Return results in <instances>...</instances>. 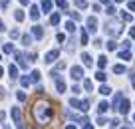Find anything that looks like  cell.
Segmentation results:
<instances>
[{"mask_svg":"<svg viewBox=\"0 0 135 129\" xmlns=\"http://www.w3.org/2000/svg\"><path fill=\"white\" fill-rule=\"evenodd\" d=\"M70 16H72V20H81V16H80V14H78V12H70Z\"/></svg>","mask_w":135,"mask_h":129,"instance_id":"39","label":"cell"},{"mask_svg":"<svg viewBox=\"0 0 135 129\" xmlns=\"http://www.w3.org/2000/svg\"><path fill=\"white\" fill-rule=\"evenodd\" d=\"M129 46H131V42L129 40H123V50H129Z\"/></svg>","mask_w":135,"mask_h":129,"instance_id":"43","label":"cell"},{"mask_svg":"<svg viewBox=\"0 0 135 129\" xmlns=\"http://www.w3.org/2000/svg\"><path fill=\"white\" fill-rule=\"evenodd\" d=\"M0 60H2V56H0Z\"/></svg>","mask_w":135,"mask_h":129,"instance_id":"56","label":"cell"},{"mask_svg":"<svg viewBox=\"0 0 135 129\" xmlns=\"http://www.w3.org/2000/svg\"><path fill=\"white\" fill-rule=\"evenodd\" d=\"M105 34L107 36H111V38H117L119 34H121V24H119L117 20H109V22H105Z\"/></svg>","mask_w":135,"mask_h":129,"instance_id":"2","label":"cell"},{"mask_svg":"<svg viewBox=\"0 0 135 129\" xmlns=\"http://www.w3.org/2000/svg\"><path fill=\"white\" fill-rule=\"evenodd\" d=\"M14 18H16L18 22H22L24 20V12H22V10H16V12H14Z\"/></svg>","mask_w":135,"mask_h":129,"instance_id":"33","label":"cell"},{"mask_svg":"<svg viewBox=\"0 0 135 129\" xmlns=\"http://www.w3.org/2000/svg\"><path fill=\"white\" fill-rule=\"evenodd\" d=\"M107 109H109V103H107V101H101V103L97 105V113H105Z\"/></svg>","mask_w":135,"mask_h":129,"instance_id":"14","label":"cell"},{"mask_svg":"<svg viewBox=\"0 0 135 129\" xmlns=\"http://www.w3.org/2000/svg\"><path fill=\"white\" fill-rule=\"evenodd\" d=\"M119 113H123V115H127L129 113V99H121V103H119Z\"/></svg>","mask_w":135,"mask_h":129,"instance_id":"9","label":"cell"},{"mask_svg":"<svg viewBox=\"0 0 135 129\" xmlns=\"http://www.w3.org/2000/svg\"><path fill=\"white\" fill-rule=\"evenodd\" d=\"M58 56H60V50H52V52H48V54H46L44 62H46V64H54L56 60H58Z\"/></svg>","mask_w":135,"mask_h":129,"instance_id":"6","label":"cell"},{"mask_svg":"<svg viewBox=\"0 0 135 129\" xmlns=\"http://www.w3.org/2000/svg\"><path fill=\"white\" fill-rule=\"evenodd\" d=\"M20 83H22V88H28L30 83H32V79H30L28 75H22V78H20Z\"/></svg>","mask_w":135,"mask_h":129,"instance_id":"19","label":"cell"},{"mask_svg":"<svg viewBox=\"0 0 135 129\" xmlns=\"http://www.w3.org/2000/svg\"><path fill=\"white\" fill-rule=\"evenodd\" d=\"M84 88H85V92H91V89H93L91 79H84Z\"/></svg>","mask_w":135,"mask_h":129,"instance_id":"28","label":"cell"},{"mask_svg":"<svg viewBox=\"0 0 135 129\" xmlns=\"http://www.w3.org/2000/svg\"><path fill=\"white\" fill-rule=\"evenodd\" d=\"M4 28H6V26H4V22L0 20V32H4Z\"/></svg>","mask_w":135,"mask_h":129,"instance_id":"50","label":"cell"},{"mask_svg":"<svg viewBox=\"0 0 135 129\" xmlns=\"http://www.w3.org/2000/svg\"><path fill=\"white\" fill-rule=\"evenodd\" d=\"M121 20L123 22H131V20H133V16H131L129 12H121Z\"/></svg>","mask_w":135,"mask_h":129,"instance_id":"29","label":"cell"},{"mask_svg":"<svg viewBox=\"0 0 135 129\" xmlns=\"http://www.w3.org/2000/svg\"><path fill=\"white\" fill-rule=\"evenodd\" d=\"M70 105H72V107H76V109H80V101H78L76 97H72V99H70Z\"/></svg>","mask_w":135,"mask_h":129,"instance_id":"36","label":"cell"},{"mask_svg":"<svg viewBox=\"0 0 135 129\" xmlns=\"http://www.w3.org/2000/svg\"><path fill=\"white\" fill-rule=\"evenodd\" d=\"M4 95H6V92H4V88H0V99H4Z\"/></svg>","mask_w":135,"mask_h":129,"instance_id":"47","label":"cell"},{"mask_svg":"<svg viewBox=\"0 0 135 129\" xmlns=\"http://www.w3.org/2000/svg\"><path fill=\"white\" fill-rule=\"evenodd\" d=\"M8 2L10 0H0V6H8Z\"/></svg>","mask_w":135,"mask_h":129,"instance_id":"48","label":"cell"},{"mask_svg":"<svg viewBox=\"0 0 135 129\" xmlns=\"http://www.w3.org/2000/svg\"><path fill=\"white\" fill-rule=\"evenodd\" d=\"M2 52H4V54H12L14 46H12V44H4V46H2Z\"/></svg>","mask_w":135,"mask_h":129,"instance_id":"25","label":"cell"},{"mask_svg":"<svg viewBox=\"0 0 135 129\" xmlns=\"http://www.w3.org/2000/svg\"><path fill=\"white\" fill-rule=\"evenodd\" d=\"M32 117L36 119V123H40V125L50 123L52 117H54V107H52V103L48 99H38L32 107Z\"/></svg>","mask_w":135,"mask_h":129,"instance_id":"1","label":"cell"},{"mask_svg":"<svg viewBox=\"0 0 135 129\" xmlns=\"http://www.w3.org/2000/svg\"><path fill=\"white\" fill-rule=\"evenodd\" d=\"M97 125H107V119L105 117H97Z\"/></svg>","mask_w":135,"mask_h":129,"instance_id":"40","label":"cell"},{"mask_svg":"<svg viewBox=\"0 0 135 129\" xmlns=\"http://www.w3.org/2000/svg\"><path fill=\"white\" fill-rule=\"evenodd\" d=\"M105 12L109 14V16H113V14H115V8H113V6H109V4H107V10H105Z\"/></svg>","mask_w":135,"mask_h":129,"instance_id":"41","label":"cell"},{"mask_svg":"<svg viewBox=\"0 0 135 129\" xmlns=\"http://www.w3.org/2000/svg\"><path fill=\"white\" fill-rule=\"evenodd\" d=\"M66 30H68L70 34H72V32H76V24H74V22H68V24H66Z\"/></svg>","mask_w":135,"mask_h":129,"instance_id":"34","label":"cell"},{"mask_svg":"<svg viewBox=\"0 0 135 129\" xmlns=\"http://www.w3.org/2000/svg\"><path fill=\"white\" fill-rule=\"evenodd\" d=\"M42 10L44 12H50L52 10V0H42Z\"/></svg>","mask_w":135,"mask_h":129,"instance_id":"18","label":"cell"},{"mask_svg":"<svg viewBox=\"0 0 135 129\" xmlns=\"http://www.w3.org/2000/svg\"><path fill=\"white\" fill-rule=\"evenodd\" d=\"M101 4H109V0H99Z\"/></svg>","mask_w":135,"mask_h":129,"instance_id":"53","label":"cell"},{"mask_svg":"<svg viewBox=\"0 0 135 129\" xmlns=\"http://www.w3.org/2000/svg\"><path fill=\"white\" fill-rule=\"evenodd\" d=\"M8 74H10V78H12V79H16L18 78V66H10L8 68Z\"/></svg>","mask_w":135,"mask_h":129,"instance_id":"16","label":"cell"},{"mask_svg":"<svg viewBox=\"0 0 135 129\" xmlns=\"http://www.w3.org/2000/svg\"><path fill=\"white\" fill-rule=\"evenodd\" d=\"M127 6H129V10H131V12H135V2H129Z\"/></svg>","mask_w":135,"mask_h":129,"instance_id":"46","label":"cell"},{"mask_svg":"<svg viewBox=\"0 0 135 129\" xmlns=\"http://www.w3.org/2000/svg\"><path fill=\"white\" fill-rule=\"evenodd\" d=\"M99 93H101V95H109V93H111V88H109V85H101V88H99Z\"/></svg>","mask_w":135,"mask_h":129,"instance_id":"24","label":"cell"},{"mask_svg":"<svg viewBox=\"0 0 135 129\" xmlns=\"http://www.w3.org/2000/svg\"><path fill=\"white\" fill-rule=\"evenodd\" d=\"M115 2H123V0H115Z\"/></svg>","mask_w":135,"mask_h":129,"instance_id":"55","label":"cell"},{"mask_svg":"<svg viewBox=\"0 0 135 129\" xmlns=\"http://www.w3.org/2000/svg\"><path fill=\"white\" fill-rule=\"evenodd\" d=\"M121 99H123V95H121V93H117V95L113 97V107H115V109L119 107V103H121Z\"/></svg>","mask_w":135,"mask_h":129,"instance_id":"26","label":"cell"},{"mask_svg":"<svg viewBox=\"0 0 135 129\" xmlns=\"http://www.w3.org/2000/svg\"><path fill=\"white\" fill-rule=\"evenodd\" d=\"M88 109H89V101L88 99H84V101H80V111H88Z\"/></svg>","mask_w":135,"mask_h":129,"instance_id":"22","label":"cell"},{"mask_svg":"<svg viewBox=\"0 0 135 129\" xmlns=\"http://www.w3.org/2000/svg\"><path fill=\"white\" fill-rule=\"evenodd\" d=\"M2 74H4V70H2V68H0V78H2Z\"/></svg>","mask_w":135,"mask_h":129,"instance_id":"54","label":"cell"},{"mask_svg":"<svg viewBox=\"0 0 135 129\" xmlns=\"http://www.w3.org/2000/svg\"><path fill=\"white\" fill-rule=\"evenodd\" d=\"M81 60H84V66L85 68H91L93 60H91V56H89V54H81Z\"/></svg>","mask_w":135,"mask_h":129,"instance_id":"12","label":"cell"},{"mask_svg":"<svg viewBox=\"0 0 135 129\" xmlns=\"http://www.w3.org/2000/svg\"><path fill=\"white\" fill-rule=\"evenodd\" d=\"M119 58H121V60H131V52L129 50H123L121 54H119Z\"/></svg>","mask_w":135,"mask_h":129,"instance_id":"30","label":"cell"},{"mask_svg":"<svg viewBox=\"0 0 135 129\" xmlns=\"http://www.w3.org/2000/svg\"><path fill=\"white\" fill-rule=\"evenodd\" d=\"M10 38H12V40L20 38V30H10Z\"/></svg>","mask_w":135,"mask_h":129,"instance_id":"35","label":"cell"},{"mask_svg":"<svg viewBox=\"0 0 135 129\" xmlns=\"http://www.w3.org/2000/svg\"><path fill=\"white\" fill-rule=\"evenodd\" d=\"M70 74H72V79L78 82V79L84 78V68H81V66H74L72 70H70Z\"/></svg>","mask_w":135,"mask_h":129,"instance_id":"3","label":"cell"},{"mask_svg":"<svg viewBox=\"0 0 135 129\" xmlns=\"http://www.w3.org/2000/svg\"><path fill=\"white\" fill-rule=\"evenodd\" d=\"M105 66H107V58H105V56H99V58H97V68L103 70Z\"/></svg>","mask_w":135,"mask_h":129,"instance_id":"13","label":"cell"},{"mask_svg":"<svg viewBox=\"0 0 135 129\" xmlns=\"http://www.w3.org/2000/svg\"><path fill=\"white\" fill-rule=\"evenodd\" d=\"M105 78H107V75L103 74V71H101V70H99V71H97V74H95V79H97V82H105Z\"/></svg>","mask_w":135,"mask_h":129,"instance_id":"31","label":"cell"},{"mask_svg":"<svg viewBox=\"0 0 135 129\" xmlns=\"http://www.w3.org/2000/svg\"><path fill=\"white\" fill-rule=\"evenodd\" d=\"M131 85L135 88V74H131Z\"/></svg>","mask_w":135,"mask_h":129,"instance_id":"49","label":"cell"},{"mask_svg":"<svg viewBox=\"0 0 135 129\" xmlns=\"http://www.w3.org/2000/svg\"><path fill=\"white\" fill-rule=\"evenodd\" d=\"M20 4H22V6H26V4H30V0H20Z\"/></svg>","mask_w":135,"mask_h":129,"instance_id":"52","label":"cell"},{"mask_svg":"<svg viewBox=\"0 0 135 129\" xmlns=\"http://www.w3.org/2000/svg\"><path fill=\"white\" fill-rule=\"evenodd\" d=\"M16 97H18V101H26V93H24V92H18Z\"/></svg>","mask_w":135,"mask_h":129,"instance_id":"38","label":"cell"},{"mask_svg":"<svg viewBox=\"0 0 135 129\" xmlns=\"http://www.w3.org/2000/svg\"><path fill=\"white\" fill-rule=\"evenodd\" d=\"M30 79H32L34 83H38V82H40V71H38V70H34L32 74H30Z\"/></svg>","mask_w":135,"mask_h":129,"instance_id":"20","label":"cell"},{"mask_svg":"<svg viewBox=\"0 0 135 129\" xmlns=\"http://www.w3.org/2000/svg\"><path fill=\"white\" fill-rule=\"evenodd\" d=\"M50 24H60V14L58 12H54V14H52V16H50Z\"/></svg>","mask_w":135,"mask_h":129,"instance_id":"21","label":"cell"},{"mask_svg":"<svg viewBox=\"0 0 135 129\" xmlns=\"http://www.w3.org/2000/svg\"><path fill=\"white\" fill-rule=\"evenodd\" d=\"M16 62H18V66H20L22 70H26V68H28V62H26L24 54H20V52H16Z\"/></svg>","mask_w":135,"mask_h":129,"instance_id":"8","label":"cell"},{"mask_svg":"<svg viewBox=\"0 0 135 129\" xmlns=\"http://www.w3.org/2000/svg\"><path fill=\"white\" fill-rule=\"evenodd\" d=\"M80 40H81V46H88V42H89V38H88V30H81Z\"/></svg>","mask_w":135,"mask_h":129,"instance_id":"17","label":"cell"},{"mask_svg":"<svg viewBox=\"0 0 135 129\" xmlns=\"http://www.w3.org/2000/svg\"><path fill=\"white\" fill-rule=\"evenodd\" d=\"M109 125H111V127H119V119H111Z\"/></svg>","mask_w":135,"mask_h":129,"instance_id":"42","label":"cell"},{"mask_svg":"<svg viewBox=\"0 0 135 129\" xmlns=\"http://www.w3.org/2000/svg\"><path fill=\"white\" fill-rule=\"evenodd\" d=\"M85 30H88L89 34H95L97 32V18L95 16H89L88 18V28H85Z\"/></svg>","mask_w":135,"mask_h":129,"instance_id":"4","label":"cell"},{"mask_svg":"<svg viewBox=\"0 0 135 129\" xmlns=\"http://www.w3.org/2000/svg\"><path fill=\"white\" fill-rule=\"evenodd\" d=\"M12 119H14V123H16L18 127H22V111H20V107H12Z\"/></svg>","mask_w":135,"mask_h":129,"instance_id":"5","label":"cell"},{"mask_svg":"<svg viewBox=\"0 0 135 129\" xmlns=\"http://www.w3.org/2000/svg\"><path fill=\"white\" fill-rule=\"evenodd\" d=\"M56 40H58V42H64V40H66V36H64V34H58V36H56Z\"/></svg>","mask_w":135,"mask_h":129,"instance_id":"44","label":"cell"},{"mask_svg":"<svg viewBox=\"0 0 135 129\" xmlns=\"http://www.w3.org/2000/svg\"><path fill=\"white\" fill-rule=\"evenodd\" d=\"M22 44H24V46H30V44H32V36L24 34V36H22Z\"/></svg>","mask_w":135,"mask_h":129,"instance_id":"27","label":"cell"},{"mask_svg":"<svg viewBox=\"0 0 135 129\" xmlns=\"http://www.w3.org/2000/svg\"><path fill=\"white\" fill-rule=\"evenodd\" d=\"M30 18H32V20H38L40 18V8L38 6H32V8H30Z\"/></svg>","mask_w":135,"mask_h":129,"instance_id":"11","label":"cell"},{"mask_svg":"<svg viewBox=\"0 0 135 129\" xmlns=\"http://www.w3.org/2000/svg\"><path fill=\"white\" fill-rule=\"evenodd\" d=\"M93 46H95V48L101 46V40H99V38H97V40H93Z\"/></svg>","mask_w":135,"mask_h":129,"instance_id":"45","label":"cell"},{"mask_svg":"<svg viewBox=\"0 0 135 129\" xmlns=\"http://www.w3.org/2000/svg\"><path fill=\"white\" fill-rule=\"evenodd\" d=\"M74 2H76V6H78L80 10H85V8H88V2H85V0H74Z\"/></svg>","mask_w":135,"mask_h":129,"instance_id":"23","label":"cell"},{"mask_svg":"<svg viewBox=\"0 0 135 129\" xmlns=\"http://www.w3.org/2000/svg\"><path fill=\"white\" fill-rule=\"evenodd\" d=\"M56 4H58V6H60V8H62V10H66V6H68V2H66V0H56Z\"/></svg>","mask_w":135,"mask_h":129,"instance_id":"37","label":"cell"},{"mask_svg":"<svg viewBox=\"0 0 135 129\" xmlns=\"http://www.w3.org/2000/svg\"><path fill=\"white\" fill-rule=\"evenodd\" d=\"M32 36L36 38V40H42V38H44V30H42V26H38V24L32 26Z\"/></svg>","mask_w":135,"mask_h":129,"instance_id":"7","label":"cell"},{"mask_svg":"<svg viewBox=\"0 0 135 129\" xmlns=\"http://www.w3.org/2000/svg\"><path fill=\"white\" fill-rule=\"evenodd\" d=\"M56 89H58V93H64V92H66V83H64V79L56 78Z\"/></svg>","mask_w":135,"mask_h":129,"instance_id":"10","label":"cell"},{"mask_svg":"<svg viewBox=\"0 0 135 129\" xmlns=\"http://www.w3.org/2000/svg\"><path fill=\"white\" fill-rule=\"evenodd\" d=\"M113 74H117V75L125 74V66H123V64H117V66H113Z\"/></svg>","mask_w":135,"mask_h":129,"instance_id":"15","label":"cell"},{"mask_svg":"<svg viewBox=\"0 0 135 129\" xmlns=\"http://www.w3.org/2000/svg\"><path fill=\"white\" fill-rule=\"evenodd\" d=\"M129 36H131V38H135V26H133V28H131V32H129Z\"/></svg>","mask_w":135,"mask_h":129,"instance_id":"51","label":"cell"},{"mask_svg":"<svg viewBox=\"0 0 135 129\" xmlns=\"http://www.w3.org/2000/svg\"><path fill=\"white\" fill-rule=\"evenodd\" d=\"M105 46H107V50H109V52H113L115 48H117V44H115V40H109V42L105 44Z\"/></svg>","mask_w":135,"mask_h":129,"instance_id":"32","label":"cell"}]
</instances>
